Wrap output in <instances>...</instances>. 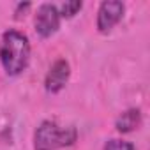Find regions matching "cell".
Wrapping results in <instances>:
<instances>
[{
    "mask_svg": "<svg viewBox=\"0 0 150 150\" xmlns=\"http://www.w3.org/2000/svg\"><path fill=\"white\" fill-rule=\"evenodd\" d=\"M30 53L32 48L27 34L16 28H9L2 34V39H0V64H2V69L6 71L7 76L14 78L27 71L30 62Z\"/></svg>",
    "mask_w": 150,
    "mask_h": 150,
    "instance_id": "obj_1",
    "label": "cell"
},
{
    "mask_svg": "<svg viewBox=\"0 0 150 150\" xmlns=\"http://www.w3.org/2000/svg\"><path fill=\"white\" fill-rule=\"evenodd\" d=\"M78 141V129L74 125H60L55 120H42L34 131V150H58Z\"/></svg>",
    "mask_w": 150,
    "mask_h": 150,
    "instance_id": "obj_2",
    "label": "cell"
},
{
    "mask_svg": "<svg viewBox=\"0 0 150 150\" xmlns=\"http://www.w3.org/2000/svg\"><path fill=\"white\" fill-rule=\"evenodd\" d=\"M125 14V4L120 0H104L99 4L96 27L99 34H110L124 18Z\"/></svg>",
    "mask_w": 150,
    "mask_h": 150,
    "instance_id": "obj_3",
    "label": "cell"
},
{
    "mask_svg": "<svg viewBox=\"0 0 150 150\" xmlns=\"http://www.w3.org/2000/svg\"><path fill=\"white\" fill-rule=\"evenodd\" d=\"M60 23H62V18L58 14L57 4H41L37 7L34 28H35V34L39 37L48 39V37L55 35L60 28Z\"/></svg>",
    "mask_w": 150,
    "mask_h": 150,
    "instance_id": "obj_4",
    "label": "cell"
},
{
    "mask_svg": "<svg viewBox=\"0 0 150 150\" xmlns=\"http://www.w3.org/2000/svg\"><path fill=\"white\" fill-rule=\"evenodd\" d=\"M69 80H71V64L65 58H58L50 65L44 76V90L48 94H58L65 88Z\"/></svg>",
    "mask_w": 150,
    "mask_h": 150,
    "instance_id": "obj_5",
    "label": "cell"
},
{
    "mask_svg": "<svg viewBox=\"0 0 150 150\" xmlns=\"http://www.w3.org/2000/svg\"><path fill=\"white\" fill-rule=\"evenodd\" d=\"M141 124H143L141 110L139 108H129L115 118V131L120 134H129V132L138 131L141 127Z\"/></svg>",
    "mask_w": 150,
    "mask_h": 150,
    "instance_id": "obj_6",
    "label": "cell"
},
{
    "mask_svg": "<svg viewBox=\"0 0 150 150\" xmlns=\"http://www.w3.org/2000/svg\"><path fill=\"white\" fill-rule=\"evenodd\" d=\"M57 9H58V14L60 18L64 20H71L74 18L81 9H83V2L81 0H69V2H62V4H57Z\"/></svg>",
    "mask_w": 150,
    "mask_h": 150,
    "instance_id": "obj_7",
    "label": "cell"
},
{
    "mask_svg": "<svg viewBox=\"0 0 150 150\" xmlns=\"http://www.w3.org/2000/svg\"><path fill=\"white\" fill-rule=\"evenodd\" d=\"M103 150H136L134 143L127 141V139H122V138H111L104 143Z\"/></svg>",
    "mask_w": 150,
    "mask_h": 150,
    "instance_id": "obj_8",
    "label": "cell"
},
{
    "mask_svg": "<svg viewBox=\"0 0 150 150\" xmlns=\"http://www.w3.org/2000/svg\"><path fill=\"white\" fill-rule=\"evenodd\" d=\"M32 7V4L30 2H20V4H16V7H14V18H21V16H25L27 14V11Z\"/></svg>",
    "mask_w": 150,
    "mask_h": 150,
    "instance_id": "obj_9",
    "label": "cell"
}]
</instances>
